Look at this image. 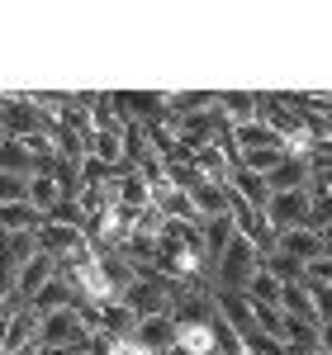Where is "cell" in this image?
<instances>
[{"label":"cell","instance_id":"6da1fadb","mask_svg":"<svg viewBox=\"0 0 332 355\" xmlns=\"http://www.w3.org/2000/svg\"><path fill=\"white\" fill-rule=\"evenodd\" d=\"M256 275H261V246L247 242V237H238V242L214 261L209 289H214V294H247Z\"/></svg>","mask_w":332,"mask_h":355},{"label":"cell","instance_id":"30bf717a","mask_svg":"<svg viewBox=\"0 0 332 355\" xmlns=\"http://www.w3.org/2000/svg\"><path fill=\"white\" fill-rule=\"evenodd\" d=\"M38 331H43V318L28 308V313H19L15 322H5V331H0V355H15V351H28V346H38Z\"/></svg>","mask_w":332,"mask_h":355},{"label":"cell","instance_id":"603a6c76","mask_svg":"<svg viewBox=\"0 0 332 355\" xmlns=\"http://www.w3.org/2000/svg\"><path fill=\"white\" fill-rule=\"evenodd\" d=\"M38 355H85V346H38Z\"/></svg>","mask_w":332,"mask_h":355},{"label":"cell","instance_id":"d6986e66","mask_svg":"<svg viewBox=\"0 0 332 355\" xmlns=\"http://www.w3.org/2000/svg\"><path fill=\"white\" fill-rule=\"evenodd\" d=\"M33 175H0V204H28Z\"/></svg>","mask_w":332,"mask_h":355},{"label":"cell","instance_id":"ffe728a7","mask_svg":"<svg viewBox=\"0 0 332 355\" xmlns=\"http://www.w3.org/2000/svg\"><path fill=\"white\" fill-rule=\"evenodd\" d=\"M308 294H313V308H318V322L328 327V322H332V284H323V279H308Z\"/></svg>","mask_w":332,"mask_h":355},{"label":"cell","instance_id":"277c9868","mask_svg":"<svg viewBox=\"0 0 332 355\" xmlns=\"http://www.w3.org/2000/svg\"><path fill=\"white\" fill-rule=\"evenodd\" d=\"M181 190L190 194L194 204V218H223L228 214V204H233V190H228V180H214V175H199V171H190L185 175V185Z\"/></svg>","mask_w":332,"mask_h":355},{"label":"cell","instance_id":"e0dca14e","mask_svg":"<svg viewBox=\"0 0 332 355\" xmlns=\"http://www.w3.org/2000/svg\"><path fill=\"white\" fill-rule=\"evenodd\" d=\"M0 227H5V237L10 232H38L43 227V214L33 204H0Z\"/></svg>","mask_w":332,"mask_h":355},{"label":"cell","instance_id":"9a60e30c","mask_svg":"<svg viewBox=\"0 0 332 355\" xmlns=\"http://www.w3.org/2000/svg\"><path fill=\"white\" fill-rule=\"evenodd\" d=\"M280 313L323 327V322H318V308H313V294H308V279H304V284H285V294H280Z\"/></svg>","mask_w":332,"mask_h":355},{"label":"cell","instance_id":"2e32d148","mask_svg":"<svg viewBox=\"0 0 332 355\" xmlns=\"http://www.w3.org/2000/svg\"><path fill=\"white\" fill-rule=\"evenodd\" d=\"M280 346L290 355H318L323 351V341H318V327L313 322H299V318H290L285 322V336H280Z\"/></svg>","mask_w":332,"mask_h":355},{"label":"cell","instance_id":"ba28073f","mask_svg":"<svg viewBox=\"0 0 332 355\" xmlns=\"http://www.w3.org/2000/svg\"><path fill=\"white\" fill-rule=\"evenodd\" d=\"M228 190L238 194L247 209H256L261 218H266V204L276 199L271 180H266V175H256V171H247V166H233V175H228Z\"/></svg>","mask_w":332,"mask_h":355},{"label":"cell","instance_id":"7a4b0ae2","mask_svg":"<svg viewBox=\"0 0 332 355\" xmlns=\"http://www.w3.org/2000/svg\"><path fill=\"white\" fill-rule=\"evenodd\" d=\"M38 251H48L57 261H85V256H95V246H90L81 223H62V218H43V227H38Z\"/></svg>","mask_w":332,"mask_h":355},{"label":"cell","instance_id":"8992f818","mask_svg":"<svg viewBox=\"0 0 332 355\" xmlns=\"http://www.w3.org/2000/svg\"><path fill=\"white\" fill-rule=\"evenodd\" d=\"M138 341L142 351L152 355H171L176 346H181V322H176V313H162V318H142L138 322Z\"/></svg>","mask_w":332,"mask_h":355},{"label":"cell","instance_id":"d4e9b609","mask_svg":"<svg viewBox=\"0 0 332 355\" xmlns=\"http://www.w3.org/2000/svg\"><path fill=\"white\" fill-rule=\"evenodd\" d=\"M318 341H323V355H332V322H328V327H318Z\"/></svg>","mask_w":332,"mask_h":355},{"label":"cell","instance_id":"484cf974","mask_svg":"<svg viewBox=\"0 0 332 355\" xmlns=\"http://www.w3.org/2000/svg\"><path fill=\"white\" fill-rule=\"evenodd\" d=\"M323 256H332V227L323 232Z\"/></svg>","mask_w":332,"mask_h":355},{"label":"cell","instance_id":"7402d4cb","mask_svg":"<svg viewBox=\"0 0 332 355\" xmlns=\"http://www.w3.org/2000/svg\"><path fill=\"white\" fill-rule=\"evenodd\" d=\"M308 279H323V284H332V256L313 261V266H308Z\"/></svg>","mask_w":332,"mask_h":355},{"label":"cell","instance_id":"cb8c5ba5","mask_svg":"<svg viewBox=\"0 0 332 355\" xmlns=\"http://www.w3.org/2000/svg\"><path fill=\"white\" fill-rule=\"evenodd\" d=\"M110 355H152V351H142L138 341H119V346H114Z\"/></svg>","mask_w":332,"mask_h":355},{"label":"cell","instance_id":"4316f807","mask_svg":"<svg viewBox=\"0 0 332 355\" xmlns=\"http://www.w3.org/2000/svg\"><path fill=\"white\" fill-rule=\"evenodd\" d=\"M15 355H38V346H28V351H15Z\"/></svg>","mask_w":332,"mask_h":355},{"label":"cell","instance_id":"3957f363","mask_svg":"<svg viewBox=\"0 0 332 355\" xmlns=\"http://www.w3.org/2000/svg\"><path fill=\"white\" fill-rule=\"evenodd\" d=\"M308 218H313V185L308 190H285L266 204V223H271L276 237L294 232V227H308Z\"/></svg>","mask_w":332,"mask_h":355},{"label":"cell","instance_id":"4fadbf2b","mask_svg":"<svg viewBox=\"0 0 332 355\" xmlns=\"http://www.w3.org/2000/svg\"><path fill=\"white\" fill-rule=\"evenodd\" d=\"M199 237H204L209 261H219V256H223L233 242H238L242 232H238V218H233V214H223V218H204V223H199Z\"/></svg>","mask_w":332,"mask_h":355},{"label":"cell","instance_id":"83f0119b","mask_svg":"<svg viewBox=\"0 0 332 355\" xmlns=\"http://www.w3.org/2000/svg\"><path fill=\"white\" fill-rule=\"evenodd\" d=\"M318 355H323V351H318Z\"/></svg>","mask_w":332,"mask_h":355},{"label":"cell","instance_id":"ac0fdd59","mask_svg":"<svg viewBox=\"0 0 332 355\" xmlns=\"http://www.w3.org/2000/svg\"><path fill=\"white\" fill-rule=\"evenodd\" d=\"M280 294H285V284H280L276 275L261 266V275L251 279V289H247V299L251 303H266V308H280Z\"/></svg>","mask_w":332,"mask_h":355},{"label":"cell","instance_id":"44dd1931","mask_svg":"<svg viewBox=\"0 0 332 355\" xmlns=\"http://www.w3.org/2000/svg\"><path fill=\"white\" fill-rule=\"evenodd\" d=\"M313 171H332V137L318 142V152H313Z\"/></svg>","mask_w":332,"mask_h":355},{"label":"cell","instance_id":"8fae6325","mask_svg":"<svg viewBox=\"0 0 332 355\" xmlns=\"http://www.w3.org/2000/svg\"><path fill=\"white\" fill-rule=\"evenodd\" d=\"M266 180H271V190H276V194H285V190H308V185H313V162H308V157H285V162H280Z\"/></svg>","mask_w":332,"mask_h":355},{"label":"cell","instance_id":"5b68a950","mask_svg":"<svg viewBox=\"0 0 332 355\" xmlns=\"http://www.w3.org/2000/svg\"><path fill=\"white\" fill-rule=\"evenodd\" d=\"M90 318H85L81 308H67V313H53V318H43V331H38V346H90Z\"/></svg>","mask_w":332,"mask_h":355},{"label":"cell","instance_id":"9c48e42d","mask_svg":"<svg viewBox=\"0 0 332 355\" xmlns=\"http://www.w3.org/2000/svg\"><path fill=\"white\" fill-rule=\"evenodd\" d=\"M219 110L233 128H247L261 119V90H219Z\"/></svg>","mask_w":332,"mask_h":355},{"label":"cell","instance_id":"52a82bcc","mask_svg":"<svg viewBox=\"0 0 332 355\" xmlns=\"http://www.w3.org/2000/svg\"><path fill=\"white\" fill-rule=\"evenodd\" d=\"M276 251L308 270L313 261H323V232H318V227H294V232H280V237H276Z\"/></svg>","mask_w":332,"mask_h":355},{"label":"cell","instance_id":"5bb4252c","mask_svg":"<svg viewBox=\"0 0 332 355\" xmlns=\"http://www.w3.org/2000/svg\"><path fill=\"white\" fill-rule=\"evenodd\" d=\"M0 175H38V157H33L28 137H5V157H0Z\"/></svg>","mask_w":332,"mask_h":355},{"label":"cell","instance_id":"7c38bea8","mask_svg":"<svg viewBox=\"0 0 332 355\" xmlns=\"http://www.w3.org/2000/svg\"><path fill=\"white\" fill-rule=\"evenodd\" d=\"M119 209H128V214L152 209V180L142 171H119Z\"/></svg>","mask_w":332,"mask_h":355}]
</instances>
